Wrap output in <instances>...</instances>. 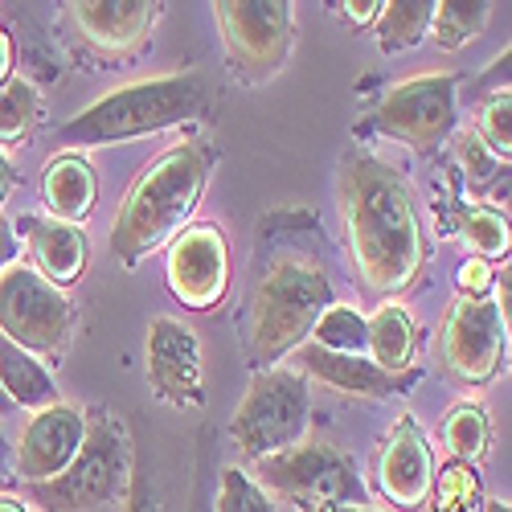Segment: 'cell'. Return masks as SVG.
<instances>
[{
    "label": "cell",
    "instance_id": "1",
    "mask_svg": "<svg viewBox=\"0 0 512 512\" xmlns=\"http://www.w3.org/2000/svg\"><path fill=\"white\" fill-rule=\"evenodd\" d=\"M336 201L361 291L402 295L414 287L431 259V246L410 181L381 156L349 148L336 164Z\"/></svg>",
    "mask_w": 512,
    "mask_h": 512
},
{
    "label": "cell",
    "instance_id": "2",
    "mask_svg": "<svg viewBox=\"0 0 512 512\" xmlns=\"http://www.w3.org/2000/svg\"><path fill=\"white\" fill-rule=\"evenodd\" d=\"M213 164H218V152L209 140H185L156 156L132 181L111 226V250L123 267L144 263L189 226Z\"/></svg>",
    "mask_w": 512,
    "mask_h": 512
},
{
    "label": "cell",
    "instance_id": "3",
    "mask_svg": "<svg viewBox=\"0 0 512 512\" xmlns=\"http://www.w3.org/2000/svg\"><path fill=\"white\" fill-rule=\"evenodd\" d=\"M332 304V283L312 254L275 250L259 271L246 312V361L254 365V373L308 345L316 320Z\"/></svg>",
    "mask_w": 512,
    "mask_h": 512
},
{
    "label": "cell",
    "instance_id": "4",
    "mask_svg": "<svg viewBox=\"0 0 512 512\" xmlns=\"http://www.w3.org/2000/svg\"><path fill=\"white\" fill-rule=\"evenodd\" d=\"M209 107H213V82L201 70L144 78V82H127V87L95 99L87 111L66 119L58 140L66 144V152L123 144V140H136V136L181 127V123L205 115Z\"/></svg>",
    "mask_w": 512,
    "mask_h": 512
},
{
    "label": "cell",
    "instance_id": "5",
    "mask_svg": "<svg viewBox=\"0 0 512 512\" xmlns=\"http://www.w3.org/2000/svg\"><path fill=\"white\" fill-rule=\"evenodd\" d=\"M132 488V443L123 422L107 410L87 414V439L74 463L46 484H29V500L41 512H99Z\"/></svg>",
    "mask_w": 512,
    "mask_h": 512
},
{
    "label": "cell",
    "instance_id": "6",
    "mask_svg": "<svg viewBox=\"0 0 512 512\" xmlns=\"http://www.w3.org/2000/svg\"><path fill=\"white\" fill-rule=\"evenodd\" d=\"M308 418H312L308 377L300 369L271 365L250 377L246 398L238 402L230 418V435L246 459L259 463L267 455H279L295 443H304Z\"/></svg>",
    "mask_w": 512,
    "mask_h": 512
},
{
    "label": "cell",
    "instance_id": "7",
    "mask_svg": "<svg viewBox=\"0 0 512 512\" xmlns=\"http://www.w3.org/2000/svg\"><path fill=\"white\" fill-rule=\"evenodd\" d=\"M254 484L267 496H283L300 512L336 508V504H369V488L361 484L349 455L328 443H295L279 455L254 463Z\"/></svg>",
    "mask_w": 512,
    "mask_h": 512
},
{
    "label": "cell",
    "instance_id": "8",
    "mask_svg": "<svg viewBox=\"0 0 512 512\" xmlns=\"http://www.w3.org/2000/svg\"><path fill=\"white\" fill-rule=\"evenodd\" d=\"M74 328L78 308L62 287H54L50 279H41L33 267L21 263L0 271V336L9 345L41 361H54L66 353Z\"/></svg>",
    "mask_w": 512,
    "mask_h": 512
},
{
    "label": "cell",
    "instance_id": "9",
    "mask_svg": "<svg viewBox=\"0 0 512 512\" xmlns=\"http://www.w3.org/2000/svg\"><path fill=\"white\" fill-rule=\"evenodd\" d=\"M230 70L242 82H267L275 78L295 41V17L287 0H218L213 5Z\"/></svg>",
    "mask_w": 512,
    "mask_h": 512
},
{
    "label": "cell",
    "instance_id": "10",
    "mask_svg": "<svg viewBox=\"0 0 512 512\" xmlns=\"http://www.w3.org/2000/svg\"><path fill=\"white\" fill-rule=\"evenodd\" d=\"M455 91L459 74H418L386 91L373 107V127L414 152H439L455 136Z\"/></svg>",
    "mask_w": 512,
    "mask_h": 512
},
{
    "label": "cell",
    "instance_id": "11",
    "mask_svg": "<svg viewBox=\"0 0 512 512\" xmlns=\"http://www.w3.org/2000/svg\"><path fill=\"white\" fill-rule=\"evenodd\" d=\"M439 353L451 381L467 390H480L496 381L504 357H508V324L500 320L492 300H455L443 332H439Z\"/></svg>",
    "mask_w": 512,
    "mask_h": 512
},
{
    "label": "cell",
    "instance_id": "12",
    "mask_svg": "<svg viewBox=\"0 0 512 512\" xmlns=\"http://www.w3.org/2000/svg\"><path fill=\"white\" fill-rule=\"evenodd\" d=\"M168 291L193 312H209L230 291V246L218 226H185L168 242Z\"/></svg>",
    "mask_w": 512,
    "mask_h": 512
},
{
    "label": "cell",
    "instance_id": "13",
    "mask_svg": "<svg viewBox=\"0 0 512 512\" xmlns=\"http://www.w3.org/2000/svg\"><path fill=\"white\" fill-rule=\"evenodd\" d=\"M144 373L148 386L164 406H201L205 398V369H201V340L185 320L156 316L148 324L144 345Z\"/></svg>",
    "mask_w": 512,
    "mask_h": 512
},
{
    "label": "cell",
    "instance_id": "14",
    "mask_svg": "<svg viewBox=\"0 0 512 512\" xmlns=\"http://www.w3.org/2000/svg\"><path fill=\"white\" fill-rule=\"evenodd\" d=\"M373 480H377V492L386 496L394 508H422L426 496H431V484H435V451L426 443L422 426L406 414L398 418L386 439L377 443V455H373Z\"/></svg>",
    "mask_w": 512,
    "mask_h": 512
},
{
    "label": "cell",
    "instance_id": "15",
    "mask_svg": "<svg viewBox=\"0 0 512 512\" xmlns=\"http://www.w3.org/2000/svg\"><path fill=\"white\" fill-rule=\"evenodd\" d=\"M82 439H87V410L66 402L37 410L13 447V476H21L25 484H46L62 476L74 463Z\"/></svg>",
    "mask_w": 512,
    "mask_h": 512
},
{
    "label": "cell",
    "instance_id": "16",
    "mask_svg": "<svg viewBox=\"0 0 512 512\" xmlns=\"http://www.w3.org/2000/svg\"><path fill=\"white\" fill-rule=\"evenodd\" d=\"M70 29L99 58H127L148 46L160 5L152 0H74L66 5Z\"/></svg>",
    "mask_w": 512,
    "mask_h": 512
},
{
    "label": "cell",
    "instance_id": "17",
    "mask_svg": "<svg viewBox=\"0 0 512 512\" xmlns=\"http://www.w3.org/2000/svg\"><path fill=\"white\" fill-rule=\"evenodd\" d=\"M33 259V271L41 279H50L54 287H70L87 275L91 263V242L82 226L58 222V218H21L17 234Z\"/></svg>",
    "mask_w": 512,
    "mask_h": 512
},
{
    "label": "cell",
    "instance_id": "18",
    "mask_svg": "<svg viewBox=\"0 0 512 512\" xmlns=\"http://www.w3.org/2000/svg\"><path fill=\"white\" fill-rule=\"evenodd\" d=\"M295 369L304 377H316L324 386L340 390V394H353V398H390L402 377H390L381 373L365 353L353 357V353H332V349H320V345H300L295 349Z\"/></svg>",
    "mask_w": 512,
    "mask_h": 512
},
{
    "label": "cell",
    "instance_id": "19",
    "mask_svg": "<svg viewBox=\"0 0 512 512\" xmlns=\"http://www.w3.org/2000/svg\"><path fill=\"white\" fill-rule=\"evenodd\" d=\"M41 197H46L50 218L82 226L95 213V201H99L95 168L82 160L78 152H58L46 164V177H41Z\"/></svg>",
    "mask_w": 512,
    "mask_h": 512
},
{
    "label": "cell",
    "instance_id": "20",
    "mask_svg": "<svg viewBox=\"0 0 512 512\" xmlns=\"http://www.w3.org/2000/svg\"><path fill=\"white\" fill-rule=\"evenodd\" d=\"M0 390H5V398L21 410H50L62 402L58 394V381L54 373L46 369V361L9 345L5 336H0Z\"/></svg>",
    "mask_w": 512,
    "mask_h": 512
},
{
    "label": "cell",
    "instance_id": "21",
    "mask_svg": "<svg viewBox=\"0 0 512 512\" xmlns=\"http://www.w3.org/2000/svg\"><path fill=\"white\" fill-rule=\"evenodd\" d=\"M369 336H365V357L381 369L398 377L402 369H410L414 361V349H418V328H414V316L402 308V304H381L373 312V320H365Z\"/></svg>",
    "mask_w": 512,
    "mask_h": 512
},
{
    "label": "cell",
    "instance_id": "22",
    "mask_svg": "<svg viewBox=\"0 0 512 512\" xmlns=\"http://www.w3.org/2000/svg\"><path fill=\"white\" fill-rule=\"evenodd\" d=\"M455 160H459V173L467 181L476 197H492V205L508 201V160H500L472 127L455 136ZM488 205V209H492Z\"/></svg>",
    "mask_w": 512,
    "mask_h": 512
},
{
    "label": "cell",
    "instance_id": "23",
    "mask_svg": "<svg viewBox=\"0 0 512 512\" xmlns=\"http://www.w3.org/2000/svg\"><path fill=\"white\" fill-rule=\"evenodd\" d=\"M431 17H435L431 0H390V5H381L373 21L381 54H402L422 46V37L431 33Z\"/></svg>",
    "mask_w": 512,
    "mask_h": 512
},
{
    "label": "cell",
    "instance_id": "24",
    "mask_svg": "<svg viewBox=\"0 0 512 512\" xmlns=\"http://www.w3.org/2000/svg\"><path fill=\"white\" fill-rule=\"evenodd\" d=\"M492 447V422L484 414V406L476 402H459L447 410L443 418V451L455 459V463H480Z\"/></svg>",
    "mask_w": 512,
    "mask_h": 512
},
{
    "label": "cell",
    "instance_id": "25",
    "mask_svg": "<svg viewBox=\"0 0 512 512\" xmlns=\"http://www.w3.org/2000/svg\"><path fill=\"white\" fill-rule=\"evenodd\" d=\"M426 504H431V512H484L488 496H484L480 467L455 463V459L435 467V484H431Z\"/></svg>",
    "mask_w": 512,
    "mask_h": 512
},
{
    "label": "cell",
    "instance_id": "26",
    "mask_svg": "<svg viewBox=\"0 0 512 512\" xmlns=\"http://www.w3.org/2000/svg\"><path fill=\"white\" fill-rule=\"evenodd\" d=\"M492 17V5L488 0H439L435 5V17H431V37H435V46L455 54L463 50L467 41H476L484 33Z\"/></svg>",
    "mask_w": 512,
    "mask_h": 512
},
{
    "label": "cell",
    "instance_id": "27",
    "mask_svg": "<svg viewBox=\"0 0 512 512\" xmlns=\"http://www.w3.org/2000/svg\"><path fill=\"white\" fill-rule=\"evenodd\" d=\"M41 119V95L29 78H9L0 87V144H25Z\"/></svg>",
    "mask_w": 512,
    "mask_h": 512
},
{
    "label": "cell",
    "instance_id": "28",
    "mask_svg": "<svg viewBox=\"0 0 512 512\" xmlns=\"http://www.w3.org/2000/svg\"><path fill=\"white\" fill-rule=\"evenodd\" d=\"M459 238L476 250V259H508V218L500 209L488 205H472L459 213Z\"/></svg>",
    "mask_w": 512,
    "mask_h": 512
},
{
    "label": "cell",
    "instance_id": "29",
    "mask_svg": "<svg viewBox=\"0 0 512 512\" xmlns=\"http://www.w3.org/2000/svg\"><path fill=\"white\" fill-rule=\"evenodd\" d=\"M365 336H369V328H365V320L353 308L332 304V308H324V316L316 320L308 340H312V345H320V349H332V353L361 357L365 353Z\"/></svg>",
    "mask_w": 512,
    "mask_h": 512
},
{
    "label": "cell",
    "instance_id": "30",
    "mask_svg": "<svg viewBox=\"0 0 512 512\" xmlns=\"http://www.w3.org/2000/svg\"><path fill=\"white\" fill-rule=\"evenodd\" d=\"M213 512H275V504L259 484H254V476H246L242 467H226L222 480H218Z\"/></svg>",
    "mask_w": 512,
    "mask_h": 512
},
{
    "label": "cell",
    "instance_id": "31",
    "mask_svg": "<svg viewBox=\"0 0 512 512\" xmlns=\"http://www.w3.org/2000/svg\"><path fill=\"white\" fill-rule=\"evenodd\" d=\"M476 136H480L500 160L512 156V91H500V95H488V99H484Z\"/></svg>",
    "mask_w": 512,
    "mask_h": 512
},
{
    "label": "cell",
    "instance_id": "32",
    "mask_svg": "<svg viewBox=\"0 0 512 512\" xmlns=\"http://www.w3.org/2000/svg\"><path fill=\"white\" fill-rule=\"evenodd\" d=\"M492 283H496V271H492V263H484V259H467V263L455 271L459 300H488Z\"/></svg>",
    "mask_w": 512,
    "mask_h": 512
},
{
    "label": "cell",
    "instance_id": "33",
    "mask_svg": "<svg viewBox=\"0 0 512 512\" xmlns=\"http://www.w3.org/2000/svg\"><path fill=\"white\" fill-rule=\"evenodd\" d=\"M508 66H512V54L504 50V54H500V58H496V62L488 66V74H484V78L476 82L472 91H476L480 99H488V95H500V91H508Z\"/></svg>",
    "mask_w": 512,
    "mask_h": 512
},
{
    "label": "cell",
    "instance_id": "34",
    "mask_svg": "<svg viewBox=\"0 0 512 512\" xmlns=\"http://www.w3.org/2000/svg\"><path fill=\"white\" fill-rule=\"evenodd\" d=\"M492 291H496V300H492V304H496L500 320L512 328V271H508V267H504V275L496 271V283H492Z\"/></svg>",
    "mask_w": 512,
    "mask_h": 512
},
{
    "label": "cell",
    "instance_id": "35",
    "mask_svg": "<svg viewBox=\"0 0 512 512\" xmlns=\"http://www.w3.org/2000/svg\"><path fill=\"white\" fill-rule=\"evenodd\" d=\"M381 13L377 0H349V5H340V17H345L349 25H373Z\"/></svg>",
    "mask_w": 512,
    "mask_h": 512
},
{
    "label": "cell",
    "instance_id": "36",
    "mask_svg": "<svg viewBox=\"0 0 512 512\" xmlns=\"http://www.w3.org/2000/svg\"><path fill=\"white\" fill-rule=\"evenodd\" d=\"M17 254H21V238L13 234V226L0 222V271H9L17 263Z\"/></svg>",
    "mask_w": 512,
    "mask_h": 512
},
{
    "label": "cell",
    "instance_id": "37",
    "mask_svg": "<svg viewBox=\"0 0 512 512\" xmlns=\"http://www.w3.org/2000/svg\"><path fill=\"white\" fill-rule=\"evenodd\" d=\"M13 185H17V168H13V156H9L5 148H0V205L9 201Z\"/></svg>",
    "mask_w": 512,
    "mask_h": 512
},
{
    "label": "cell",
    "instance_id": "38",
    "mask_svg": "<svg viewBox=\"0 0 512 512\" xmlns=\"http://www.w3.org/2000/svg\"><path fill=\"white\" fill-rule=\"evenodd\" d=\"M13 58H17V50H13V37L0 29V87L13 78Z\"/></svg>",
    "mask_w": 512,
    "mask_h": 512
},
{
    "label": "cell",
    "instance_id": "39",
    "mask_svg": "<svg viewBox=\"0 0 512 512\" xmlns=\"http://www.w3.org/2000/svg\"><path fill=\"white\" fill-rule=\"evenodd\" d=\"M0 472H13V443L0 435Z\"/></svg>",
    "mask_w": 512,
    "mask_h": 512
},
{
    "label": "cell",
    "instance_id": "40",
    "mask_svg": "<svg viewBox=\"0 0 512 512\" xmlns=\"http://www.w3.org/2000/svg\"><path fill=\"white\" fill-rule=\"evenodd\" d=\"M0 512H29L17 496H9V492H0Z\"/></svg>",
    "mask_w": 512,
    "mask_h": 512
},
{
    "label": "cell",
    "instance_id": "41",
    "mask_svg": "<svg viewBox=\"0 0 512 512\" xmlns=\"http://www.w3.org/2000/svg\"><path fill=\"white\" fill-rule=\"evenodd\" d=\"M316 512H377L369 504H336V508H316Z\"/></svg>",
    "mask_w": 512,
    "mask_h": 512
},
{
    "label": "cell",
    "instance_id": "42",
    "mask_svg": "<svg viewBox=\"0 0 512 512\" xmlns=\"http://www.w3.org/2000/svg\"><path fill=\"white\" fill-rule=\"evenodd\" d=\"M484 512H512V508H508V500H488Z\"/></svg>",
    "mask_w": 512,
    "mask_h": 512
},
{
    "label": "cell",
    "instance_id": "43",
    "mask_svg": "<svg viewBox=\"0 0 512 512\" xmlns=\"http://www.w3.org/2000/svg\"><path fill=\"white\" fill-rule=\"evenodd\" d=\"M0 414H13V402L5 398V390H0Z\"/></svg>",
    "mask_w": 512,
    "mask_h": 512
}]
</instances>
